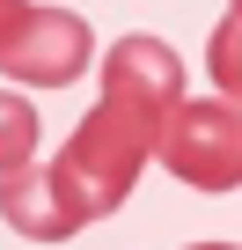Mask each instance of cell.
<instances>
[{
  "label": "cell",
  "mask_w": 242,
  "mask_h": 250,
  "mask_svg": "<svg viewBox=\"0 0 242 250\" xmlns=\"http://www.w3.org/2000/svg\"><path fill=\"white\" fill-rule=\"evenodd\" d=\"M37 162V110L22 96H0V177Z\"/></svg>",
  "instance_id": "cell-5"
},
{
  "label": "cell",
  "mask_w": 242,
  "mask_h": 250,
  "mask_svg": "<svg viewBox=\"0 0 242 250\" xmlns=\"http://www.w3.org/2000/svg\"><path fill=\"white\" fill-rule=\"evenodd\" d=\"M191 250H235V243H191Z\"/></svg>",
  "instance_id": "cell-7"
},
{
  "label": "cell",
  "mask_w": 242,
  "mask_h": 250,
  "mask_svg": "<svg viewBox=\"0 0 242 250\" xmlns=\"http://www.w3.org/2000/svg\"><path fill=\"white\" fill-rule=\"evenodd\" d=\"M154 155L191 191H235L242 184V118H235V96L176 103L162 118V133H154Z\"/></svg>",
  "instance_id": "cell-2"
},
{
  "label": "cell",
  "mask_w": 242,
  "mask_h": 250,
  "mask_svg": "<svg viewBox=\"0 0 242 250\" xmlns=\"http://www.w3.org/2000/svg\"><path fill=\"white\" fill-rule=\"evenodd\" d=\"M88 59H95V37L74 8H22V22L0 44V66L30 88H66L88 74Z\"/></svg>",
  "instance_id": "cell-3"
},
{
  "label": "cell",
  "mask_w": 242,
  "mask_h": 250,
  "mask_svg": "<svg viewBox=\"0 0 242 250\" xmlns=\"http://www.w3.org/2000/svg\"><path fill=\"white\" fill-rule=\"evenodd\" d=\"M22 8H30V0H0V44H8V30L22 22Z\"/></svg>",
  "instance_id": "cell-6"
},
{
  "label": "cell",
  "mask_w": 242,
  "mask_h": 250,
  "mask_svg": "<svg viewBox=\"0 0 242 250\" xmlns=\"http://www.w3.org/2000/svg\"><path fill=\"white\" fill-rule=\"evenodd\" d=\"M184 103V59L162 44V37H117L110 59H103V96L95 110L74 125V140L44 162L74 228L103 221L132 199L147 155H154V133L162 118Z\"/></svg>",
  "instance_id": "cell-1"
},
{
  "label": "cell",
  "mask_w": 242,
  "mask_h": 250,
  "mask_svg": "<svg viewBox=\"0 0 242 250\" xmlns=\"http://www.w3.org/2000/svg\"><path fill=\"white\" fill-rule=\"evenodd\" d=\"M0 221L15 235H30V243H66L74 235V213H66V199H59L44 162H22V169L0 177Z\"/></svg>",
  "instance_id": "cell-4"
}]
</instances>
